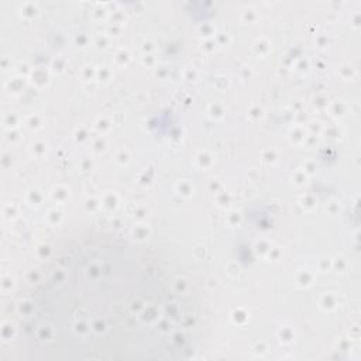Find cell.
<instances>
[{
	"mask_svg": "<svg viewBox=\"0 0 361 361\" xmlns=\"http://www.w3.org/2000/svg\"><path fill=\"white\" fill-rule=\"evenodd\" d=\"M24 340L45 358H176L195 337V303L168 261L110 240L58 257L34 289Z\"/></svg>",
	"mask_w": 361,
	"mask_h": 361,
	"instance_id": "1",
	"label": "cell"
}]
</instances>
